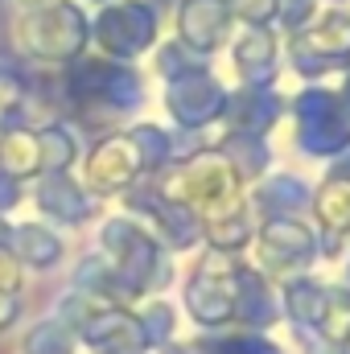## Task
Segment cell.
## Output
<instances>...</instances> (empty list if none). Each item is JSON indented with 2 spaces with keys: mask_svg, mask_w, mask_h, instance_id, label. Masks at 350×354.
<instances>
[{
  "mask_svg": "<svg viewBox=\"0 0 350 354\" xmlns=\"http://www.w3.org/2000/svg\"><path fill=\"white\" fill-rule=\"evenodd\" d=\"M103 252H107V260H111L116 280H120L128 292H140V288L153 280V272H157V248H153V239H149L145 231L128 227V223H107V231H103Z\"/></svg>",
  "mask_w": 350,
  "mask_h": 354,
  "instance_id": "cell-1",
  "label": "cell"
},
{
  "mask_svg": "<svg viewBox=\"0 0 350 354\" xmlns=\"http://www.w3.org/2000/svg\"><path fill=\"white\" fill-rule=\"evenodd\" d=\"M185 305L198 326H227L235 317V268H198L185 284Z\"/></svg>",
  "mask_w": 350,
  "mask_h": 354,
  "instance_id": "cell-2",
  "label": "cell"
},
{
  "mask_svg": "<svg viewBox=\"0 0 350 354\" xmlns=\"http://www.w3.org/2000/svg\"><path fill=\"white\" fill-rule=\"evenodd\" d=\"M75 334H83L95 354H145V346H149L140 334V322L116 305H99Z\"/></svg>",
  "mask_w": 350,
  "mask_h": 354,
  "instance_id": "cell-3",
  "label": "cell"
},
{
  "mask_svg": "<svg viewBox=\"0 0 350 354\" xmlns=\"http://www.w3.org/2000/svg\"><path fill=\"white\" fill-rule=\"evenodd\" d=\"M313 260V235L301 223H268L264 227V264L272 272H293Z\"/></svg>",
  "mask_w": 350,
  "mask_h": 354,
  "instance_id": "cell-4",
  "label": "cell"
},
{
  "mask_svg": "<svg viewBox=\"0 0 350 354\" xmlns=\"http://www.w3.org/2000/svg\"><path fill=\"white\" fill-rule=\"evenodd\" d=\"M99 37L116 46V54H132L153 37V17L145 4H116L99 17Z\"/></svg>",
  "mask_w": 350,
  "mask_h": 354,
  "instance_id": "cell-5",
  "label": "cell"
},
{
  "mask_svg": "<svg viewBox=\"0 0 350 354\" xmlns=\"http://www.w3.org/2000/svg\"><path fill=\"white\" fill-rule=\"evenodd\" d=\"M235 317L248 322V326H272L276 322L272 288L252 268H235Z\"/></svg>",
  "mask_w": 350,
  "mask_h": 354,
  "instance_id": "cell-6",
  "label": "cell"
},
{
  "mask_svg": "<svg viewBox=\"0 0 350 354\" xmlns=\"http://www.w3.org/2000/svg\"><path fill=\"white\" fill-rule=\"evenodd\" d=\"M330 297H334V288H326V284L293 280L288 292H284V305H288V317L297 322V330H322L326 309H330Z\"/></svg>",
  "mask_w": 350,
  "mask_h": 354,
  "instance_id": "cell-7",
  "label": "cell"
},
{
  "mask_svg": "<svg viewBox=\"0 0 350 354\" xmlns=\"http://www.w3.org/2000/svg\"><path fill=\"white\" fill-rule=\"evenodd\" d=\"M223 17H227L223 0H190L185 12H181V29H185L190 41H198L202 50H210L219 41V33H223Z\"/></svg>",
  "mask_w": 350,
  "mask_h": 354,
  "instance_id": "cell-8",
  "label": "cell"
},
{
  "mask_svg": "<svg viewBox=\"0 0 350 354\" xmlns=\"http://www.w3.org/2000/svg\"><path fill=\"white\" fill-rule=\"evenodd\" d=\"M75 330L62 322V317H50V322H37L25 342H21V354H75Z\"/></svg>",
  "mask_w": 350,
  "mask_h": 354,
  "instance_id": "cell-9",
  "label": "cell"
},
{
  "mask_svg": "<svg viewBox=\"0 0 350 354\" xmlns=\"http://www.w3.org/2000/svg\"><path fill=\"white\" fill-rule=\"evenodd\" d=\"M17 256L33 268H54L62 260V243L46 227H21L17 231Z\"/></svg>",
  "mask_w": 350,
  "mask_h": 354,
  "instance_id": "cell-10",
  "label": "cell"
},
{
  "mask_svg": "<svg viewBox=\"0 0 350 354\" xmlns=\"http://www.w3.org/2000/svg\"><path fill=\"white\" fill-rule=\"evenodd\" d=\"M136 322H140V334H145V342H149V346H161V342L174 334V309H169L165 301H153Z\"/></svg>",
  "mask_w": 350,
  "mask_h": 354,
  "instance_id": "cell-11",
  "label": "cell"
},
{
  "mask_svg": "<svg viewBox=\"0 0 350 354\" xmlns=\"http://www.w3.org/2000/svg\"><path fill=\"white\" fill-rule=\"evenodd\" d=\"M206 354H280L268 338H256V334H235V338H214Z\"/></svg>",
  "mask_w": 350,
  "mask_h": 354,
  "instance_id": "cell-12",
  "label": "cell"
},
{
  "mask_svg": "<svg viewBox=\"0 0 350 354\" xmlns=\"http://www.w3.org/2000/svg\"><path fill=\"white\" fill-rule=\"evenodd\" d=\"M239 58H243L248 75H256V66H260V62L272 66V41H268V33H248V37L239 41Z\"/></svg>",
  "mask_w": 350,
  "mask_h": 354,
  "instance_id": "cell-13",
  "label": "cell"
},
{
  "mask_svg": "<svg viewBox=\"0 0 350 354\" xmlns=\"http://www.w3.org/2000/svg\"><path fill=\"white\" fill-rule=\"evenodd\" d=\"M37 145L50 149V153H46V165H66V161L75 157V140H71L66 132H54V128H50V132L37 136Z\"/></svg>",
  "mask_w": 350,
  "mask_h": 354,
  "instance_id": "cell-14",
  "label": "cell"
},
{
  "mask_svg": "<svg viewBox=\"0 0 350 354\" xmlns=\"http://www.w3.org/2000/svg\"><path fill=\"white\" fill-rule=\"evenodd\" d=\"M17 288H21V268L0 248V292H17Z\"/></svg>",
  "mask_w": 350,
  "mask_h": 354,
  "instance_id": "cell-15",
  "label": "cell"
},
{
  "mask_svg": "<svg viewBox=\"0 0 350 354\" xmlns=\"http://www.w3.org/2000/svg\"><path fill=\"white\" fill-rule=\"evenodd\" d=\"M17 317H21V301H17V292H0V334H4Z\"/></svg>",
  "mask_w": 350,
  "mask_h": 354,
  "instance_id": "cell-16",
  "label": "cell"
},
{
  "mask_svg": "<svg viewBox=\"0 0 350 354\" xmlns=\"http://www.w3.org/2000/svg\"><path fill=\"white\" fill-rule=\"evenodd\" d=\"M301 346H305V354H342V346H338V342H330L326 334H305V338H301Z\"/></svg>",
  "mask_w": 350,
  "mask_h": 354,
  "instance_id": "cell-17",
  "label": "cell"
},
{
  "mask_svg": "<svg viewBox=\"0 0 350 354\" xmlns=\"http://www.w3.org/2000/svg\"><path fill=\"white\" fill-rule=\"evenodd\" d=\"M12 202H17V185L4 177V181H0V206H12Z\"/></svg>",
  "mask_w": 350,
  "mask_h": 354,
  "instance_id": "cell-18",
  "label": "cell"
},
{
  "mask_svg": "<svg viewBox=\"0 0 350 354\" xmlns=\"http://www.w3.org/2000/svg\"><path fill=\"white\" fill-rule=\"evenodd\" d=\"M338 346H342V354H350V334L342 338V342H338Z\"/></svg>",
  "mask_w": 350,
  "mask_h": 354,
  "instance_id": "cell-19",
  "label": "cell"
}]
</instances>
